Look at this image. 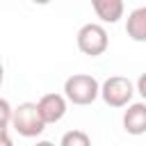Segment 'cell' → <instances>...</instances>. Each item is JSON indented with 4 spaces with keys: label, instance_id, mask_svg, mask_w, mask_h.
I'll use <instances>...</instances> for the list:
<instances>
[{
    "label": "cell",
    "instance_id": "cell-1",
    "mask_svg": "<svg viewBox=\"0 0 146 146\" xmlns=\"http://www.w3.org/2000/svg\"><path fill=\"white\" fill-rule=\"evenodd\" d=\"M46 119L39 110V103H21L14 107V119H11V128L21 135V137H39L46 130Z\"/></svg>",
    "mask_w": 146,
    "mask_h": 146
},
{
    "label": "cell",
    "instance_id": "cell-2",
    "mask_svg": "<svg viewBox=\"0 0 146 146\" xmlns=\"http://www.w3.org/2000/svg\"><path fill=\"white\" fill-rule=\"evenodd\" d=\"M64 96L73 105H91L100 96V84H98V80L94 75L75 73V75L66 78V82H64Z\"/></svg>",
    "mask_w": 146,
    "mask_h": 146
},
{
    "label": "cell",
    "instance_id": "cell-3",
    "mask_svg": "<svg viewBox=\"0 0 146 146\" xmlns=\"http://www.w3.org/2000/svg\"><path fill=\"white\" fill-rule=\"evenodd\" d=\"M135 91H137V87L128 78H123V75H112V78H107L100 84V98L110 107H125V105H130Z\"/></svg>",
    "mask_w": 146,
    "mask_h": 146
},
{
    "label": "cell",
    "instance_id": "cell-4",
    "mask_svg": "<svg viewBox=\"0 0 146 146\" xmlns=\"http://www.w3.org/2000/svg\"><path fill=\"white\" fill-rule=\"evenodd\" d=\"M78 48L80 52L89 55V57H98L107 50L110 46V39H107V30L100 25V23H87L78 30Z\"/></svg>",
    "mask_w": 146,
    "mask_h": 146
},
{
    "label": "cell",
    "instance_id": "cell-5",
    "mask_svg": "<svg viewBox=\"0 0 146 146\" xmlns=\"http://www.w3.org/2000/svg\"><path fill=\"white\" fill-rule=\"evenodd\" d=\"M66 96L64 94H43L39 98V110L46 119V123H57L66 114Z\"/></svg>",
    "mask_w": 146,
    "mask_h": 146
},
{
    "label": "cell",
    "instance_id": "cell-6",
    "mask_svg": "<svg viewBox=\"0 0 146 146\" xmlns=\"http://www.w3.org/2000/svg\"><path fill=\"white\" fill-rule=\"evenodd\" d=\"M123 128L128 135H144L146 132V100L144 103H130L123 114Z\"/></svg>",
    "mask_w": 146,
    "mask_h": 146
},
{
    "label": "cell",
    "instance_id": "cell-7",
    "mask_svg": "<svg viewBox=\"0 0 146 146\" xmlns=\"http://www.w3.org/2000/svg\"><path fill=\"white\" fill-rule=\"evenodd\" d=\"M91 7L103 23H119L125 11L123 0H91Z\"/></svg>",
    "mask_w": 146,
    "mask_h": 146
},
{
    "label": "cell",
    "instance_id": "cell-8",
    "mask_svg": "<svg viewBox=\"0 0 146 146\" xmlns=\"http://www.w3.org/2000/svg\"><path fill=\"white\" fill-rule=\"evenodd\" d=\"M125 34L137 41V43H146V5L137 7L128 14L125 18Z\"/></svg>",
    "mask_w": 146,
    "mask_h": 146
},
{
    "label": "cell",
    "instance_id": "cell-9",
    "mask_svg": "<svg viewBox=\"0 0 146 146\" xmlns=\"http://www.w3.org/2000/svg\"><path fill=\"white\" fill-rule=\"evenodd\" d=\"M59 144H62V146H89L91 139H89V135L82 132V130H68V132L62 135Z\"/></svg>",
    "mask_w": 146,
    "mask_h": 146
},
{
    "label": "cell",
    "instance_id": "cell-10",
    "mask_svg": "<svg viewBox=\"0 0 146 146\" xmlns=\"http://www.w3.org/2000/svg\"><path fill=\"white\" fill-rule=\"evenodd\" d=\"M11 119H14V110H11L9 100L2 98V100H0V130H2V132H7V130L11 128Z\"/></svg>",
    "mask_w": 146,
    "mask_h": 146
},
{
    "label": "cell",
    "instance_id": "cell-11",
    "mask_svg": "<svg viewBox=\"0 0 146 146\" xmlns=\"http://www.w3.org/2000/svg\"><path fill=\"white\" fill-rule=\"evenodd\" d=\"M137 94L146 100V73H141V75H139V80H137Z\"/></svg>",
    "mask_w": 146,
    "mask_h": 146
},
{
    "label": "cell",
    "instance_id": "cell-12",
    "mask_svg": "<svg viewBox=\"0 0 146 146\" xmlns=\"http://www.w3.org/2000/svg\"><path fill=\"white\" fill-rule=\"evenodd\" d=\"M32 2H34V5H50L52 0H32Z\"/></svg>",
    "mask_w": 146,
    "mask_h": 146
}]
</instances>
